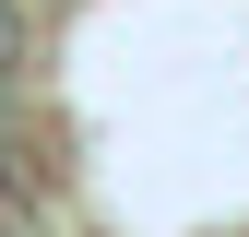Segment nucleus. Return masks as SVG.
I'll return each instance as SVG.
<instances>
[{"label":"nucleus","mask_w":249,"mask_h":237,"mask_svg":"<svg viewBox=\"0 0 249 237\" xmlns=\"http://www.w3.org/2000/svg\"><path fill=\"white\" fill-rule=\"evenodd\" d=\"M36 71H48V12L0 0V83H36Z\"/></svg>","instance_id":"f257e3e1"}]
</instances>
